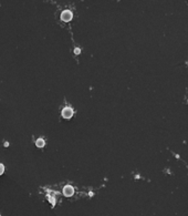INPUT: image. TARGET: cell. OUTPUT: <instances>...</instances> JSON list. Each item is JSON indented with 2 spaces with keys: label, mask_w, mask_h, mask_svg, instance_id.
<instances>
[{
  "label": "cell",
  "mask_w": 188,
  "mask_h": 216,
  "mask_svg": "<svg viewBox=\"0 0 188 216\" xmlns=\"http://www.w3.org/2000/svg\"><path fill=\"white\" fill-rule=\"evenodd\" d=\"M72 17H73V14H72V12H71L70 10H64V11L61 13V19H62L63 21H65V22L71 21V20H72Z\"/></svg>",
  "instance_id": "cell-1"
},
{
  "label": "cell",
  "mask_w": 188,
  "mask_h": 216,
  "mask_svg": "<svg viewBox=\"0 0 188 216\" xmlns=\"http://www.w3.org/2000/svg\"><path fill=\"white\" fill-rule=\"evenodd\" d=\"M73 110L71 109V108H64L62 110V117H64V119H71L72 117V115H73Z\"/></svg>",
  "instance_id": "cell-2"
},
{
  "label": "cell",
  "mask_w": 188,
  "mask_h": 216,
  "mask_svg": "<svg viewBox=\"0 0 188 216\" xmlns=\"http://www.w3.org/2000/svg\"><path fill=\"white\" fill-rule=\"evenodd\" d=\"M63 194H64L67 197H70V196H72V195L74 194V188L71 185L64 186V188H63Z\"/></svg>",
  "instance_id": "cell-3"
},
{
  "label": "cell",
  "mask_w": 188,
  "mask_h": 216,
  "mask_svg": "<svg viewBox=\"0 0 188 216\" xmlns=\"http://www.w3.org/2000/svg\"><path fill=\"white\" fill-rule=\"evenodd\" d=\"M36 145H37V148H43L44 145H45V141H44L43 139H38L37 141H36Z\"/></svg>",
  "instance_id": "cell-4"
},
{
  "label": "cell",
  "mask_w": 188,
  "mask_h": 216,
  "mask_svg": "<svg viewBox=\"0 0 188 216\" xmlns=\"http://www.w3.org/2000/svg\"><path fill=\"white\" fill-rule=\"evenodd\" d=\"M3 173H5V165L0 163V176H1Z\"/></svg>",
  "instance_id": "cell-5"
},
{
  "label": "cell",
  "mask_w": 188,
  "mask_h": 216,
  "mask_svg": "<svg viewBox=\"0 0 188 216\" xmlns=\"http://www.w3.org/2000/svg\"><path fill=\"white\" fill-rule=\"evenodd\" d=\"M75 53L79 55V53H80V49H75Z\"/></svg>",
  "instance_id": "cell-6"
}]
</instances>
